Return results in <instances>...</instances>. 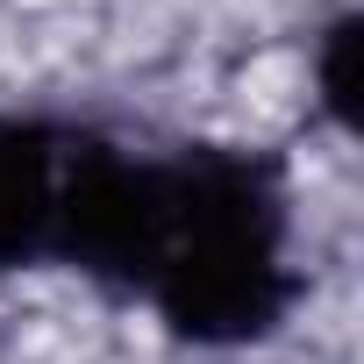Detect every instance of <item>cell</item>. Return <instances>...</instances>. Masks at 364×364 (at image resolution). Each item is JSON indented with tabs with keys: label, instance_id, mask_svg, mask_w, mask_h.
Masks as SVG:
<instances>
[{
	"label": "cell",
	"instance_id": "6da1fadb",
	"mask_svg": "<svg viewBox=\"0 0 364 364\" xmlns=\"http://www.w3.org/2000/svg\"><path fill=\"white\" fill-rule=\"evenodd\" d=\"M307 300L300 208L272 150L164 143V208L136 307L186 350L229 357L272 343Z\"/></svg>",
	"mask_w": 364,
	"mask_h": 364
},
{
	"label": "cell",
	"instance_id": "7a4b0ae2",
	"mask_svg": "<svg viewBox=\"0 0 364 364\" xmlns=\"http://www.w3.org/2000/svg\"><path fill=\"white\" fill-rule=\"evenodd\" d=\"M86 122L50 107H0V272H50Z\"/></svg>",
	"mask_w": 364,
	"mask_h": 364
},
{
	"label": "cell",
	"instance_id": "3957f363",
	"mask_svg": "<svg viewBox=\"0 0 364 364\" xmlns=\"http://www.w3.org/2000/svg\"><path fill=\"white\" fill-rule=\"evenodd\" d=\"M357 58H364V15L336 8L314 36H307V79H314V107L328 114L336 136L357 129Z\"/></svg>",
	"mask_w": 364,
	"mask_h": 364
},
{
	"label": "cell",
	"instance_id": "277c9868",
	"mask_svg": "<svg viewBox=\"0 0 364 364\" xmlns=\"http://www.w3.org/2000/svg\"><path fill=\"white\" fill-rule=\"evenodd\" d=\"M0 364H8V357H0Z\"/></svg>",
	"mask_w": 364,
	"mask_h": 364
}]
</instances>
